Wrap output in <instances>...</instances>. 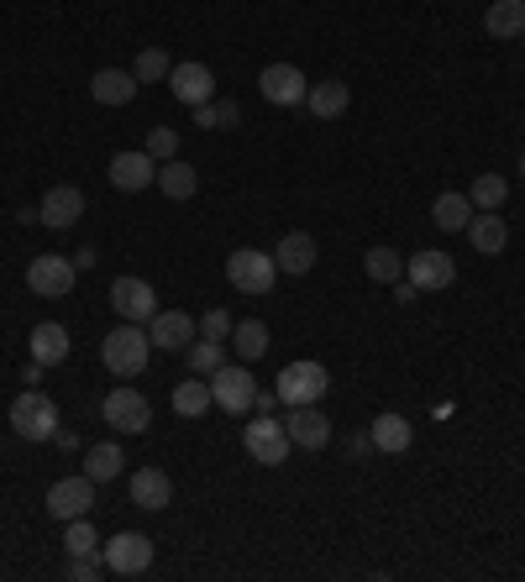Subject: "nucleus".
<instances>
[{"instance_id":"nucleus-1","label":"nucleus","mask_w":525,"mask_h":582,"mask_svg":"<svg viewBox=\"0 0 525 582\" xmlns=\"http://www.w3.org/2000/svg\"><path fill=\"white\" fill-rule=\"evenodd\" d=\"M147 357H153V342H147V325H137V321H122L101 342V362L111 378H142Z\"/></svg>"},{"instance_id":"nucleus-2","label":"nucleus","mask_w":525,"mask_h":582,"mask_svg":"<svg viewBox=\"0 0 525 582\" xmlns=\"http://www.w3.org/2000/svg\"><path fill=\"white\" fill-rule=\"evenodd\" d=\"M11 430L21 441H53L59 436V404L48 399L42 388H21L11 399Z\"/></svg>"},{"instance_id":"nucleus-3","label":"nucleus","mask_w":525,"mask_h":582,"mask_svg":"<svg viewBox=\"0 0 525 582\" xmlns=\"http://www.w3.org/2000/svg\"><path fill=\"white\" fill-rule=\"evenodd\" d=\"M274 279H279V262H274V252H258V247H237L231 258H226V283L237 289V294H268L274 289Z\"/></svg>"},{"instance_id":"nucleus-4","label":"nucleus","mask_w":525,"mask_h":582,"mask_svg":"<svg viewBox=\"0 0 525 582\" xmlns=\"http://www.w3.org/2000/svg\"><path fill=\"white\" fill-rule=\"evenodd\" d=\"M210 399H216V409H226V415H253L258 378L247 373V362H222V367L210 373Z\"/></svg>"},{"instance_id":"nucleus-5","label":"nucleus","mask_w":525,"mask_h":582,"mask_svg":"<svg viewBox=\"0 0 525 582\" xmlns=\"http://www.w3.org/2000/svg\"><path fill=\"white\" fill-rule=\"evenodd\" d=\"M74 279H80L74 258H59V252H38V258L27 262V289H32L38 300H69V294H74Z\"/></svg>"},{"instance_id":"nucleus-6","label":"nucleus","mask_w":525,"mask_h":582,"mask_svg":"<svg viewBox=\"0 0 525 582\" xmlns=\"http://www.w3.org/2000/svg\"><path fill=\"white\" fill-rule=\"evenodd\" d=\"M101 415L116 436H142V430L153 425V404L142 399L132 383H122V388H111V394L101 399Z\"/></svg>"},{"instance_id":"nucleus-7","label":"nucleus","mask_w":525,"mask_h":582,"mask_svg":"<svg viewBox=\"0 0 525 582\" xmlns=\"http://www.w3.org/2000/svg\"><path fill=\"white\" fill-rule=\"evenodd\" d=\"M243 446H247V457H253V463H262V467H284V463H289V451H295V441H289L284 420H268V415L247 420Z\"/></svg>"},{"instance_id":"nucleus-8","label":"nucleus","mask_w":525,"mask_h":582,"mask_svg":"<svg viewBox=\"0 0 525 582\" xmlns=\"http://www.w3.org/2000/svg\"><path fill=\"white\" fill-rule=\"evenodd\" d=\"M105 557V572H116V578H142L147 567H153V541L137 536V530H122V536H111L101 545Z\"/></svg>"},{"instance_id":"nucleus-9","label":"nucleus","mask_w":525,"mask_h":582,"mask_svg":"<svg viewBox=\"0 0 525 582\" xmlns=\"http://www.w3.org/2000/svg\"><path fill=\"white\" fill-rule=\"evenodd\" d=\"M274 388H279V404H321V394L331 388V378H326L321 362H289Z\"/></svg>"},{"instance_id":"nucleus-10","label":"nucleus","mask_w":525,"mask_h":582,"mask_svg":"<svg viewBox=\"0 0 525 582\" xmlns=\"http://www.w3.org/2000/svg\"><path fill=\"white\" fill-rule=\"evenodd\" d=\"M404 279L415 283L421 294H436V289H452V283H457V262L446 258L442 247H425V252H410V258H404Z\"/></svg>"},{"instance_id":"nucleus-11","label":"nucleus","mask_w":525,"mask_h":582,"mask_svg":"<svg viewBox=\"0 0 525 582\" xmlns=\"http://www.w3.org/2000/svg\"><path fill=\"white\" fill-rule=\"evenodd\" d=\"M111 310H116L122 321L147 325V321H153V315L163 310V304H158V294H153V283H147V279H132V273H126V279L111 283Z\"/></svg>"},{"instance_id":"nucleus-12","label":"nucleus","mask_w":525,"mask_h":582,"mask_svg":"<svg viewBox=\"0 0 525 582\" xmlns=\"http://www.w3.org/2000/svg\"><path fill=\"white\" fill-rule=\"evenodd\" d=\"M95 509V478H59L53 488H48V515L53 520H80V515H90Z\"/></svg>"},{"instance_id":"nucleus-13","label":"nucleus","mask_w":525,"mask_h":582,"mask_svg":"<svg viewBox=\"0 0 525 582\" xmlns=\"http://www.w3.org/2000/svg\"><path fill=\"white\" fill-rule=\"evenodd\" d=\"M105 174H111V184L122 189V195H142L147 184H158V158L142 147V153H116V158L105 163Z\"/></svg>"},{"instance_id":"nucleus-14","label":"nucleus","mask_w":525,"mask_h":582,"mask_svg":"<svg viewBox=\"0 0 525 582\" xmlns=\"http://www.w3.org/2000/svg\"><path fill=\"white\" fill-rule=\"evenodd\" d=\"M284 430H289V441L300 446V451H321L331 441V420L321 415V404H289Z\"/></svg>"},{"instance_id":"nucleus-15","label":"nucleus","mask_w":525,"mask_h":582,"mask_svg":"<svg viewBox=\"0 0 525 582\" xmlns=\"http://www.w3.org/2000/svg\"><path fill=\"white\" fill-rule=\"evenodd\" d=\"M168 90H174V101L179 105H210L216 101V74L205 69V63H174L168 69Z\"/></svg>"},{"instance_id":"nucleus-16","label":"nucleus","mask_w":525,"mask_h":582,"mask_svg":"<svg viewBox=\"0 0 525 582\" xmlns=\"http://www.w3.org/2000/svg\"><path fill=\"white\" fill-rule=\"evenodd\" d=\"M38 216H42V226H48V231H69V226H80L84 189H80V184H53V189L42 195Z\"/></svg>"},{"instance_id":"nucleus-17","label":"nucleus","mask_w":525,"mask_h":582,"mask_svg":"<svg viewBox=\"0 0 525 582\" xmlns=\"http://www.w3.org/2000/svg\"><path fill=\"white\" fill-rule=\"evenodd\" d=\"M195 336H200V321H189L184 310H158V315L147 321V342H153V352H184Z\"/></svg>"},{"instance_id":"nucleus-18","label":"nucleus","mask_w":525,"mask_h":582,"mask_svg":"<svg viewBox=\"0 0 525 582\" xmlns=\"http://www.w3.org/2000/svg\"><path fill=\"white\" fill-rule=\"evenodd\" d=\"M258 90H262V101H274V105H305V95H310V84H305V74L295 63H268L258 74Z\"/></svg>"},{"instance_id":"nucleus-19","label":"nucleus","mask_w":525,"mask_h":582,"mask_svg":"<svg viewBox=\"0 0 525 582\" xmlns=\"http://www.w3.org/2000/svg\"><path fill=\"white\" fill-rule=\"evenodd\" d=\"M132 503L147 509V515L168 509V503H174V478H168L163 467H137V472H132Z\"/></svg>"},{"instance_id":"nucleus-20","label":"nucleus","mask_w":525,"mask_h":582,"mask_svg":"<svg viewBox=\"0 0 525 582\" xmlns=\"http://www.w3.org/2000/svg\"><path fill=\"white\" fill-rule=\"evenodd\" d=\"M368 436H373V451L400 457V451H410V446H415V425L404 420V415H394V409H384V415H373Z\"/></svg>"},{"instance_id":"nucleus-21","label":"nucleus","mask_w":525,"mask_h":582,"mask_svg":"<svg viewBox=\"0 0 525 582\" xmlns=\"http://www.w3.org/2000/svg\"><path fill=\"white\" fill-rule=\"evenodd\" d=\"M274 262H279V273H289V279H305V273L316 268V237H310V231H289V237H279Z\"/></svg>"},{"instance_id":"nucleus-22","label":"nucleus","mask_w":525,"mask_h":582,"mask_svg":"<svg viewBox=\"0 0 525 582\" xmlns=\"http://www.w3.org/2000/svg\"><path fill=\"white\" fill-rule=\"evenodd\" d=\"M467 241H473V252H484V258H500L509 247V226L500 210H478L473 221H467Z\"/></svg>"},{"instance_id":"nucleus-23","label":"nucleus","mask_w":525,"mask_h":582,"mask_svg":"<svg viewBox=\"0 0 525 582\" xmlns=\"http://www.w3.org/2000/svg\"><path fill=\"white\" fill-rule=\"evenodd\" d=\"M90 95H95V105H132L137 101V74L132 69H101L95 80H90Z\"/></svg>"},{"instance_id":"nucleus-24","label":"nucleus","mask_w":525,"mask_h":582,"mask_svg":"<svg viewBox=\"0 0 525 582\" xmlns=\"http://www.w3.org/2000/svg\"><path fill=\"white\" fill-rule=\"evenodd\" d=\"M69 352H74V342H69V325H59V321L32 325V362H42V367H59V362H69Z\"/></svg>"},{"instance_id":"nucleus-25","label":"nucleus","mask_w":525,"mask_h":582,"mask_svg":"<svg viewBox=\"0 0 525 582\" xmlns=\"http://www.w3.org/2000/svg\"><path fill=\"white\" fill-rule=\"evenodd\" d=\"M352 105V90H347L342 80H321V84H310V95H305V111L316 121H337Z\"/></svg>"},{"instance_id":"nucleus-26","label":"nucleus","mask_w":525,"mask_h":582,"mask_svg":"<svg viewBox=\"0 0 525 582\" xmlns=\"http://www.w3.org/2000/svg\"><path fill=\"white\" fill-rule=\"evenodd\" d=\"M484 27H488V38L521 42V32H525V0H494V6H488V17H484Z\"/></svg>"},{"instance_id":"nucleus-27","label":"nucleus","mask_w":525,"mask_h":582,"mask_svg":"<svg viewBox=\"0 0 525 582\" xmlns=\"http://www.w3.org/2000/svg\"><path fill=\"white\" fill-rule=\"evenodd\" d=\"M216 409V399H210V378H184L179 388H174V415H184V420H200V415H210Z\"/></svg>"},{"instance_id":"nucleus-28","label":"nucleus","mask_w":525,"mask_h":582,"mask_svg":"<svg viewBox=\"0 0 525 582\" xmlns=\"http://www.w3.org/2000/svg\"><path fill=\"white\" fill-rule=\"evenodd\" d=\"M158 189L168 195V200H195V189H200V174L189 168L184 158H168L158 163Z\"/></svg>"},{"instance_id":"nucleus-29","label":"nucleus","mask_w":525,"mask_h":582,"mask_svg":"<svg viewBox=\"0 0 525 582\" xmlns=\"http://www.w3.org/2000/svg\"><path fill=\"white\" fill-rule=\"evenodd\" d=\"M431 221L442 226V231H467V221H473V200L457 195V189H446V195H436V205H431Z\"/></svg>"},{"instance_id":"nucleus-30","label":"nucleus","mask_w":525,"mask_h":582,"mask_svg":"<svg viewBox=\"0 0 525 582\" xmlns=\"http://www.w3.org/2000/svg\"><path fill=\"white\" fill-rule=\"evenodd\" d=\"M122 467H126V457H122V446L116 441H101V446L84 451V478L111 482V478H122Z\"/></svg>"},{"instance_id":"nucleus-31","label":"nucleus","mask_w":525,"mask_h":582,"mask_svg":"<svg viewBox=\"0 0 525 582\" xmlns=\"http://www.w3.org/2000/svg\"><path fill=\"white\" fill-rule=\"evenodd\" d=\"M268 342H274V336H268V325H262V321L231 325V352H237L243 362H258L262 352H268Z\"/></svg>"},{"instance_id":"nucleus-32","label":"nucleus","mask_w":525,"mask_h":582,"mask_svg":"<svg viewBox=\"0 0 525 582\" xmlns=\"http://www.w3.org/2000/svg\"><path fill=\"white\" fill-rule=\"evenodd\" d=\"M363 268H368V279L373 283H400L404 279V258L394 252V247H368Z\"/></svg>"},{"instance_id":"nucleus-33","label":"nucleus","mask_w":525,"mask_h":582,"mask_svg":"<svg viewBox=\"0 0 525 582\" xmlns=\"http://www.w3.org/2000/svg\"><path fill=\"white\" fill-rule=\"evenodd\" d=\"M467 200H473V210H505V200H509L505 174H478L473 189H467Z\"/></svg>"},{"instance_id":"nucleus-34","label":"nucleus","mask_w":525,"mask_h":582,"mask_svg":"<svg viewBox=\"0 0 525 582\" xmlns=\"http://www.w3.org/2000/svg\"><path fill=\"white\" fill-rule=\"evenodd\" d=\"M101 545H105V541L95 536L90 515H80V520H69V524H63V551H69V557H95Z\"/></svg>"},{"instance_id":"nucleus-35","label":"nucleus","mask_w":525,"mask_h":582,"mask_svg":"<svg viewBox=\"0 0 525 582\" xmlns=\"http://www.w3.org/2000/svg\"><path fill=\"white\" fill-rule=\"evenodd\" d=\"M184 362H189V373H200V378H210L216 367H222V342H210V336H200V342L184 346Z\"/></svg>"},{"instance_id":"nucleus-36","label":"nucleus","mask_w":525,"mask_h":582,"mask_svg":"<svg viewBox=\"0 0 525 582\" xmlns=\"http://www.w3.org/2000/svg\"><path fill=\"white\" fill-rule=\"evenodd\" d=\"M168 69H174V63H168V53H163V48H142L132 74H137V84H158V80H168Z\"/></svg>"},{"instance_id":"nucleus-37","label":"nucleus","mask_w":525,"mask_h":582,"mask_svg":"<svg viewBox=\"0 0 525 582\" xmlns=\"http://www.w3.org/2000/svg\"><path fill=\"white\" fill-rule=\"evenodd\" d=\"M63 578H69V582H101L105 578V557H101V551H95V557H69Z\"/></svg>"},{"instance_id":"nucleus-38","label":"nucleus","mask_w":525,"mask_h":582,"mask_svg":"<svg viewBox=\"0 0 525 582\" xmlns=\"http://www.w3.org/2000/svg\"><path fill=\"white\" fill-rule=\"evenodd\" d=\"M147 153L158 163L179 158V132H174V126H153V132H147Z\"/></svg>"},{"instance_id":"nucleus-39","label":"nucleus","mask_w":525,"mask_h":582,"mask_svg":"<svg viewBox=\"0 0 525 582\" xmlns=\"http://www.w3.org/2000/svg\"><path fill=\"white\" fill-rule=\"evenodd\" d=\"M231 325H237V321H231L222 304H216V310H205V315H200V336H210V342H231Z\"/></svg>"},{"instance_id":"nucleus-40","label":"nucleus","mask_w":525,"mask_h":582,"mask_svg":"<svg viewBox=\"0 0 525 582\" xmlns=\"http://www.w3.org/2000/svg\"><path fill=\"white\" fill-rule=\"evenodd\" d=\"M210 111H216V126H222V132L243 126V105L237 101H210Z\"/></svg>"},{"instance_id":"nucleus-41","label":"nucleus","mask_w":525,"mask_h":582,"mask_svg":"<svg viewBox=\"0 0 525 582\" xmlns=\"http://www.w3.org/2000/svg\"><path fill=\"white\" fill-rule=\"evenodd\" d=\"M95 262H101V252H95V241H90V247H80V252H74V268H80V273H90Z\"/></svg>"},{"instance_id":"nucleus-42","label":"nucleus","mask_w":525,"mask_h":582,"mask_svg":"<svg viewBox=\"0 0 525 582\" xmlns=\"http://www.w3.org/2000/svg\"><path fill=\"white\" fill-rule=\"evenodd\" d=\"M347 451H352V457H358V463H363V457H373V436H352V441H347Z\"/></svg>"},{"instance_id":"nucleus-43","label":"nucleus","mask_w":525,"mask_h":582,"mask_svg":"<svg viewBox=\"0 0 525 582\" xmlns=\"http://www.w3.org/2000/svg\"><path fill=\"white\" fill-rule=\"evenodd\" d=\"M42 373H48L42 362H27V367H21V383H27V388H42Z\"/></svg>"},{"instance_id":"nucleus-44","label":"nucleus","mask_w":525,"mask_h":582,"mask_svg":"<svg viewBox=\"0 0 525 582\" xmlns=\"http://www.w3.org/2000/svg\"><path fill=\"white\" fill-rule=\"evenodd\" d=\"M279 404V388H258V404H253V415H268Z\"/></svg>"},{"instance_id":"nucleus-45","label":"nucleus","mask_w":525,"mask_h":582,"mask_svg":"<svg viewBox=\"0 0 525 582\" xmlns=\"http://www.w3.org/2000/svg\"><path fill=\"white\" fill-rule=\"evenodd\" d=\"M415 294H421V289H415V283H410V279H400V283H394V300H400V304H410V300H415Z\"/></svg>"},{"instance_id":"nucleus-46","label":"nucleus","mask_w":525,"mask_h":582,"mask_svg":"<svg viewBox=\"0 0 525 582\" xmlns=\"http://www.w3.org/2000/svg\"><path fill=\"white\" fill-rule=\"evenodd\" d=\"M53 441H59L63 451H80V436H74V430H59V436H53Z\"/></svg>"},{"instance_id":"nucleus-47","label":"nucleus","mask_w":525,"mask_h":582,"mask_svg":"<svg viewBox=\"0 0 525 582\" xmlns=\"http://www.w3.org/2000/svg\"><path fill=\"white\" fill-rule=\"evenodd\" d=\"M521 179H525V153H521Z\"/></svg>"},{"instance_id":"nucleus-48","label":"nucleus","mask_w":525,"mask_h":582,"mask_svg":"<svg viewBox=\"0 0 525 582\" xmlns=\"http://www.w3.org/2000/svg\"><path fill=\"white\" fill-rule=\"evenodd\" d=\"M521 42H525V32H521Z\"/></svg>"}]
</instances>
